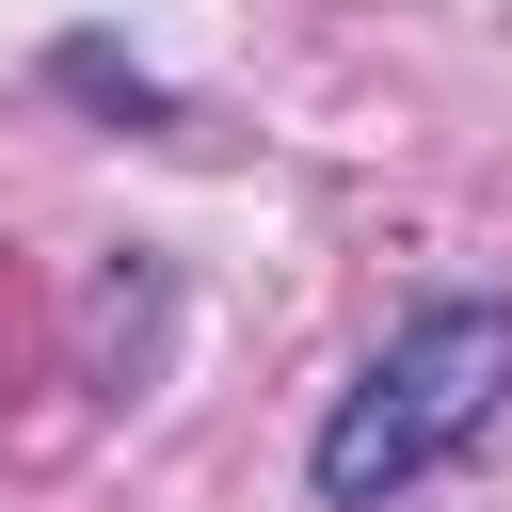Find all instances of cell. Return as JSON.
<instances>
[{"label": "cell", "instance_id": "cell-1", "mask_svg": "<svg viewBox=\"0 0 512 512\" xmlns=\"http://www.w3.org/2000/svg\"><path fill=\"white\" fill-rule=\"evenodd\" d=\"M496 416H512V304L448 288V304H416V320L336 384V416L304 432V480H320L336 512H384V496H416L432 464H464Z\"/></svg>", "mask_w": 512, "mask_h": 512}]
</instances>
